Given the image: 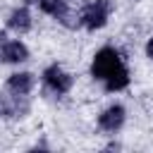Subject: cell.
<instances>
[{
  "instance_id": "9c48e42d",
  "label": "cell",
  "mask_w": 153,
  "mask_h": 153,
  "mask_svg": "<svg viewBox=\"0 0 153 153\" xmlns=\"http://www.w3.org/2000/svg\"><path fill=\"white\" fill-rule=\"evenodd\" d=\"M41 10L53 14V17H65L67 12V2L65 0H41Z\"/></svg>"
},
{
  "instance_id": "8992f818",
  "label": "cell",
  "mask_w": 153,
  "mask_h": 153,
  "mask_svg": "<svg viewBox=\"0 0 153 153\" xmlns=\"http://www.w3.org/2000/svg\"><path fill=\"white\" fill-rule=\"evenodd\" d=\"M127 84H129V74H127V69H124L122 65L105 76V86H108L110 91H120V88H124Z\"/></svg>"
},
{
  "instance_id": "7a4b0ae2",
  "label": "cell",
  "mask_w": 153,
  "mask_h": 153,
  "mask_svg": "<svg viewBox=\"0 0 153 153\" xmlns=\"http://www.w3.org/2000/svg\"><path fill=\"white\" fill-rule=\"evenodd\" d=\"M108 10H110V5H108L105 0L91 2V5L86 7V12H84V24H86L88 29H100V26L105 24V19H108Z\"/></svg>"
},
{
  "instance_id": "277c9868",
  "label": "cell",
  "mask_w": 153,
  "mask_h": 153,
  "mask_svg": "<svg viewBox=\"0 0 153 153\" xmlns=\"http://www.w3.org/2000/svg\"><path fill=\"white\" fill-rule=\"evenodd\" d=\"M122 122H124V108H122V105H110V108L100 115V127L108 129V131L120 129Z\"/></svg>"
},
{
  "instance_id": "30bf717a",
  "label": "cell",
  "mask_w": 153,
  "mask_h": 153,
  "mask_svg": "<svg viewBox=\"0 0 153 153\" xmlns=\"http://www.w3.org/2000/svg\"><path fill=\"white\" fill-rule=\"evenodd\" d=\"M146 53H148V57L153 60V38H151V41L146 43Z\"/></svg>"
},
{
  "instance_id": "5b68a950",
  "label": "cell",
  "mask_w": 153,
  "mask_h": 153,
  "mask_svg": "<svg viewBox=\"0 0 153 153\" xmlns=\"http://www.w3.org/2000/svg\"><path fill=\"white\" fill-rule=\"evenodd\" d=\"M2 57H5L7 62H24V60L29 57V50H26L24 43L12 41V43H5V48H2Z\"/></svg>"
},
{
  "instance_id": "52a82bcc",
  "label": "cell",
  "mask_w": 153,
  "mask_h": 153,
  "mask_svg": "<svg viewBox=\"0 0 153 153\" xmlns=\"http://www.w3.org/2000/svg\"><path fill=\"white\" fill-rule=\"evenodd\" d=\"M31 84H33V76H31L29 72H19V74H12V76H10V81H7V86H10L14 93H29Z\"/></svg>"
},
{
  "instance_id": "3957f363",
  "label": "cell",
  "mask_w": 153,
  "mask_h": 153,
  "mask_svg": "<svg viewBox=\"0 0 153 153\" xmlns=\"http://www.w3.org/2000/svg\"><path fill=\"white\" fill-rule=\"evenodd\" d=\"M43 76H45V84H48L53 91H57V93H65V91H69V86H72V76H69L60 65L48 67Z\"/></svg>"
},
{
  "instance_id": "ba28073f",
  "label": "cell",
  "mask_w": 153,
  "mask_h": 153,
  "mask_svg": "<svg viewBox=\"0 0 153 153\" xmlns=\"http://www.w3.org/2000/svg\"><path fill=\"white\" fill-rule=\"evenodd\" d=\"M12 29H17V31H26L29 26H31V17H29V12L22 7V10H14L12 14H10V22H7Z\"/></svg>"
},
{
  "instance_id": "6da1fadb",
  "label": "cell",
  "mask_w": 153,
  "mask_h": 153,
  "mask_svg": "<svg viewBox=\"0 0 153 153\" xmlns=\"http://www.w3.org/2000/svg\"><path fill=\"white\" fill-rule=\"evenodd\" d=\"M122 62H120V53L115 50V48H103V50H98L96 53V57H93V65H91V72H93V76L96 79H105L112 69H117Z\"/></svg>"
}]
</instances>
